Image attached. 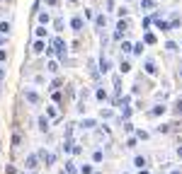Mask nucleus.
Returning <instances> with one entry per match:
<instances>
[{
    "mask_svg": "<svg viewBox=\"0 0 182 174\" xmlns=\"http://www.w3.org/2000/svg\"><path fill=\"white\" fill-rule=\"evenodd\" d=\"M66 172L68 174H78V169H75V165H73L71 160H66Z\"/></svg>",
    "mask_w": 182,
    "mask_h": 174,
    "instance_id": "17",
    "label": "nucleus"
},
{
    "mask_svg": "<svg viewBox=\"0 0 182 174\" xmlns=\"http://www.w3.org/2000/svg\"><path fill=\"white\" fill-rule=\"evenodd\" d=\"M134 165H136L138 169H146V157L143 155H136V157H134Z\"/></svg>",
    "mask_w": 182,
    "mask_h": 174,
    "instance_id": "11",
    "label": "nucleus"
},
{
    "mask_svg": "<svg viewBox=\"0 0 182 174\" xmlns=\"http://www.w3.org/2000/svg\"><path fill=\"white\" fill-rule=\"evenodd\" d=\"M51 22V17H49V12H39V24L44 27V24H49Z\"/></svg>",
    "mask_w": 182,
    "mask_h": 174,
    "instance_id": "14",
    "label": "nucleus"
},
{
    "mask_svg": "<svg viewBox=\"0 0 182 174\" xmlns=\"http://www.w3.org/2000/svg\"><path fill=\"white\" fill-rule=\"evenodd\" d=\"M19 143H22V138H19V133H15V136H12V145L17 147V145H19Z\"/></svg>",
    "mask_w": 182,
    "mask_h": 174,
    "instance_id": "32",
    "label": "nucleus"
},
{
    "mask_svg": "<svg viewBox=\"0 0 182 174\" xmlns=\"http://www.w3.org/2000/svg\"><path fill=\"white\" fill-rule=\"evenodd\" d=\"M36 162H39V155H29L27 160H24V167H27V169H34Z\"/></svg>",
    "mask_w": 182,
    "mask_h": 174,
    "instance_id": "6",
    "label": "nucleus"
},
{
    "mask_svg": "<svg viewBox=\"0 0 182 174\" xmlns=\"http://www.w3.org/2000/svg\"><path fill=\"white\" fill-rule=\"evenodd\" d=\"M54 27H56V32H61V29H63V19L58 17V19H56V22H54Z\"/></svg>",
    "mask_w": 182,
    "mask_h": 174,
    "instance_id": "30",
    "label": "nucleus"
},
{
    "mask_svg": "<svg viewBox=\"0 0 182 174\" xmlns=\"http://www.w3.org/2000/svg\"><path fill=\"white\" fill-rule=\"evenodd\" d=\"M3 77H5V68H0V80H3Z\"/></svg>",
    "mask_w": 182,
    "mask_h": 174,
    "instance_id": "37",
    "label": "nucleus"
},
{
    "mask_svg": "<svg viewBox=\"0 0 182 174\" xmlns=\"http://www.w3.org/2000/svg\"><path fill=\"white\" fill-rule=\"evenodd\" d=\"M153 0H141V7H146V10H153Z\"/></svg>",
    "mask_w": 182,
    "mask_h": 174,
    "instance_id": "23",
    "label": "nucleus"
},
{
    "mask_svg": "<svg viewBox=\"0 0 182 174\" xmlns=\"http://www.w3.org/2000/svg\"><path fill=\"white\" fill-rule=\"evenodd\" d=\"M80 174H95L92 165H83V167H80Z\"/></svg>",
    "mask_w": 182,
    "mask_h": 174,
    "instance_id": "21",
    "label": "nucleus"
},
{
    "mask_svg": "<svg viewBox=\"0 0 182 174\" xmlns=\"http://www.w3.org/2000/svg\"><path fill=\"white\" fill-rule=\"evenodd\" d=\"M54 51H58V58L66 61V44H63V39H61V37L54 39Z\"/></svg>",
    "mask_w": 182,
    "mask_h": 174,
    "instance_id": "1",
    "label": "nucleus"
},
{
    "mask_svg": "<svg viewBox=\"0 0 182 174\" xmlns=\"http://www.w3.org/2000/svg\"><path fill=\"white\" fill-rule=\"evenodd\" d=\"M138 174H151V172H148V169H141V172H138Z\"/></svg>",
    "mask_w": 182,
    "mask_h": 174,
    "instance_id": "39",
    "label": "nucleus"
},
{
    "mask_svg": "<svg viewBox=\"0 0 182 174\" xmlns=\"http://www.w3.org/2000/svg\"><path fill=\"white\" fill-rule=\"evenodd\" d=\"M39 157L44 160V165H46V167H51V165L56 162V155H54V152H46V150H41V152H39Z\"/></svg>",
    "mask_w": 182,
    "mask_h": 174,
    "instance_id": "4",
    "label": "nucleus"
},
{
    "mask_svg": "<svg viewBox=\"0 0 182 174\" xmlns=\"http://www.w3.org/2000/svg\"><path fill=\"white\" fill-rule=\"evenodd\" d=\"M12 32V24L10 22H0V34H10Z\"/></svg>",
    "mask_w": 182,
    "mask_h": 174,
    "instance_id": "15",
    "label": "nucleus"
},
{
    "mask_svg": "<svg viewBox=\"0 0 182 174\" xmlns=\"http://www.w3.org/2000/svg\"><path fill=\"white\" fill-rule=\"evenodd\" d=\"M143 68H146V73H148V75H155V73H158V65H155L153 58H146V61H143Z\"/></svg>",
    "mask_w": 182,
    "mask_h": 174,
    "instance_id": "3",
    "label": "nucleus"
},
{
    "mask_svg": "<svg viewBox=\"0 0 182 174\" xmlns=\"http://www.w3.org/2000/svg\"><path fill=\"white\" fill-rule=\"evenodd\" d=\"M5 61H8V51H5V48H0V63H5Z\"/></svg>",
    "mask_w": 182,
    "mask_h": 174,
    "instance_id": "34",
    "label": "nucleus"
},
{
    "mask_svg": "<svg viewBox=\"0 0 182 174\" xmlns=\"http://www.w3.org/2000/svg\"><path fill=\"white\" fill-rule=\"evenodd\" d=\"M68 2H78V0H68Z\"/></svg>",
    "mask_w": 182,
    "mask_h": 174,
    "instance_id": "43",
    "label": "nucleus"
},
{
    "mask_svg": "<svg viewBox=\"0 0 182 174\" xmlns=\"http://www.w3.org/2000/svg\"><path fill=\"white\" fill-rule=\"evenodd\" d=\"M104 22H107V17H104V15H100V17L95 19V24H97V27H104Z\"/></svg>",
    "mask_w": 182,
    "mask_h": 174,
    "instance_id": "29",
    "label": "nucleus"
},
{
    "mask_svg": "<svg viewBox=\"0 0 182 174\" xmlns=\"http://www.w3.org/2000/svg\"><path fill=\"white\" fill-rule=\"evenodd\" d=\"M160 114H165V107H163V104H158L155 109H151V111H148V116H160Z\"/></svg>",
    "mask_w": 182,
    "mask_h": 174,
    "instance_id": "13",
    "label": "nucleus"
},
{
    "mask_svg": "<svg viewBox=\"0 0 182 174\" xmlns=\"http://www.w3.org/2000/svg\"><path fill=\"white\" fill-rule=\"evenodd\" d=\"M134 53H136V56L143 53V41H141V44H134Z\"/></svg>",
    "mask_w": 182,
    "mask_h": 174,
    "instance_id": "27",
    "label": "nucleus"
},
{
    "mask_svg": "<svg viewBox=\"0 0 182 174\" xmlns=\"http://www.w3.org/2000/svg\"><path fill=\"white\" fill-rule=\"evenodd\" d=\"M56 2H58V0H46V5H56Z\"/></svg>",
    "mask_w": 182,
    "mask_h": 174,
    "instance_id": "36",
    "label": "nucleus"
},
{
    "mask_svg": "<svg viewBox=\"0 0 182 174\" xmlns=\"http://www.w3.org/2000/svg\"><path fill=\"white\" fill-rule=\"evenodd\" d=\"M95 126H97V123H95V119H85V121L80 123L83 131H90V128H95Z\"/></svg>",
    "mask_w": 182,
    "mask_h": 174,
    "instance_id": "9",
    "label": "nucleus"
},
{
    "mask_svg": "<svg viewBox=\"0 0 182 174\" xmlns=\"http://www.w3.org/2000/svg\"><path fill=\"white\" fill-rule=\"evenodd\" d=\"M109 68H112V61L109 58H102L100 61V73H109Z\"/></svg>",
    "mask_w": 182,
    "mask_h": 174,
    "instance_id": "8",
    "label": "nucleus"
},
{
    "mask_svg": "<svg viewBox=\"0 0 182 174\" xmlns=\"http://www.w3.org/2000/svg\"><path fill=\"white\" fill-rule=\"evenodd\" d=\"M165 48H168V51H177V44H175V41H168V44H165Z\"/></svg>",
    "mask_w": 182,
    "mask_h": 174,
    "instance_id": "31",
    "label": "nucleus"
},
{
    "mask_svg": "<svg viewBox=\"0 0 182 174\" xmlns=\"http://www.w3.org/2000/svg\"><path fill=\"white\" fill-rule=\"evenodd\" d=\"M92 160H95V162H102V160H104V152H102V150H95Z\"/></svg>",
    "mask_w": 182,
    "mask_h": 174,
    "instance_id": "22",
    "label": "nucleus"
},
{
    "mask_svg": "<svg viewBox=\"0 0 182 174\" xmlns=\"http://www.w3.org/2000/svg\"><path fill=\"white\" fill-rule=\"evenodd\" d=\"M175 114H182V99L175 102Z\"/></svg>",
    "mask_w": 182,
    "mask_h": 174,
    "instance_id": "33",
    "label": "nucleus"
},
{
    "mask_svg": "<svg viewBox=\"0 0 182 174\" xmlns=\"http://www.w3.org/2000/svg\"><path fill=\"white\" fill-rule=\"evenodd\" d=\"M46 70H49V73H58V63H56V61H49Z\"/></svg>",
    "mask_w": 182,
    "mask_h": 174,
    "instance_id": "18",
    "label": "nucleus"
},
{
    "mask_svg": "<svg viewBox=\"0 0 182 174\" xmlns=\"http://www.w3.org/2000/svg\"><path fill=\"white\" fill-rule=\"evenodd\" d=\"M95 97H97V99H107V92H104V90H97V92H95Z\"/></svg>",
    "mask_w": 182,
    "mask_h": 174,
    "instance_id": "28",
    "label": "nucleus"
},
{
    "mask_svg": "<svg viewBox=\"0 0 182 174\" xmlns=\"http://www.w3.org/2000/svg\"><path fill=\"white\" fill-rule=\"evenodd\" d=\"M39 131H49V116H39Z\"/></svg>",
    "mask_w": 182,
    "mask_h": 174,
    "instance_id": "10",
    "label": "nucleus"
},
{
    "mask_svg": "<svg viewBox=\"0 0 182 174\" xmlns=\"http://www.w3.org/2000/svg\"><path fill=\"white\" fill-rule=\"evenodd\" d=\"M58 174H68V172H66V169H63V172H58Z\"/></svg>",
    "mask_w": 182,
    "mask_h": 174,
    "instance_id": "42",
    "label": "nucleus"
},
{
    "mask_svg": "<svg viewBox=\"0 0 182 174\" xmlns=\"http://www.w3.org/2000/svg\"><path fill=\"white\" fill-rule=\"evenodd\" d=\"M119 70H121V73H129V70H131V63H129V61H121V63H119Z\"/></svg>",
    "mask_w": 182,
    "mask_h": 174,
    "instance_id": "19",
    "label": "nucleus"
},
{
    "mask_svg": "<svg viewBox=\"0 0 182 174\" xmlns=\"http://www.w3.org/2000/svg\"><path fill=\"white\" fill-rule=\"evenodd\" d=\"M126 147H129V150H131V147H136V138H129V140H126Z\"/></svg>",
    "mask_w": 182,
    "mask_h": 174,
    "instance_id": "35",
    "label": "nucleus"
},
{
    "mask_svg": "<svg viewBox=\"0 0 182 174\" xmlns=\"http://www.w3.org/2000/svg\"><path fill=\"white\" fill-rule=\"evenodd\" d=\"M177 155H180V157H182V145H180V147H177Z\"/></svg>",
    "mask_w": 182,
    "mask_h": 174,
    "instance_id": "38",
    "label": "nucleus"
},
{
    "mask_svg": "<svg viewBox=\"0 0 182 174\" xmlns=\"http://www.w3.org/2000/svg\"><path fill=\"white\" fill-rule=\"evenodd\" d=\"M126 29H129V22H126V19H119V22H117V32H114V39H121Z\"/></svg>",
    "mask_w": 182,
    "mask_h": 174,
    "instance_id": "2",
    "label": "nucleus"
},
{
    "mask_svg": "<svg viewBox=\"0 0 182 174\" xmlns=\"http://www.w3.org/2000/svg\"><path fill=\"white\" fill-rule=\"evenodd\" d=\"M143 44H155V34L146 32V34H143Z\"/></svg>",
    "mask_w": 182,
    "mask_h": 174,
    "instance_id": "16",
    "label": "nucleus"
},
{
    "mask_svg": "<svg viewBox=\"0 0 182 174\" xmlns=\"http://www.w3.org/2000/svg\"><path fill=\"white\" fill-rule=\"evenodd\" d=\"M180 77H182V68H180Z\"/></svg>",
    "mask_w": 182,
    "mask_h": 174,
    "instance_id": "44",
    "label": "nucleus"
},
{
    "mask_svg": "<svg viewBox=\"0 0 182 174\" xmlns=\"http://www.w3.org/2000/svg\"><path fill=\"white\" fill-rule=\"evenodd\" d=\"M32 51H34V53H41V51H46V44H44V39H39V41L34 44V48H32Z\"/></svg>",
    "mask_w": 182,
    "mask_h": 174,
    "instance_id": "12",
    "label": "nucleus"
},
{
    "mask_svg": "<svg viewBox=\"0 0 182 174\" xmlns=\"http://www.w3.org/2000/svg\"><path fill=\"white\" fill-rule=\"evenodd\" d=\"M129 51H134V46L129 44V41H124V44H121V53H129Z\"/></svg>",
    "mask_w": 182,
    "mask_h": 174,
    "instance_id": "24",
    "label": "nucleus"
},
{
    "mask_svg": "<svg viewBox=\"0 0 182 174\" xmlns=\"http://www.w3.org/2000/svg\"><path fill=\"white\" fill-rule=\"evenodd\" d=\"M36 37L44 39V37H46V27H41V24H39V27H36Z\"/></svg>",
    "mask_w": 182,
    "mask_h": 174,
    "instance_id": "25",
    "label": "nucleus"
},
{
    "mask_svg": "<svg viewBox=\"0 0 182 174\" xmlns=\"http://www.w3.org/2000/svg\"><path fill=\"white\" fill-rule=\"evenodd\" d=\"M24 97H27L29 104H39V94H36L34 90H27V92H24Z\"/></svg>",
    "mask_w": 182,
    "mask_h": 174,
    "instance_id": "5",
    "label": "nucleus"
},
{
    "mask_svg": "<svg viewBox=\"0 0 182 174\" xmlns=\"http://www.w3.org/2000/svg\"><path fill=\"white\" fill-rule=\"evenodd\" d=\"M151 22H153V17H143V19H141V27L148 29V27H151Z\"/></svg>",
    "mask_w": 182,
    "mask_h": 174,
    "instance_id": "26",
    "label": "nucleus"
},
{
    "mask_svg": "<svg viewBox=\"0 0 182 174\" xmlns=\"http://www.w3.org/2000/svg\"><path fill=\"white\" fill-rule=\"evenodd\" d=\"M170 174H182V172H180V169H175V172H170Z\"/></svg>",
    "mask_w": 182,
    "mask_h": 174,
    "instance_id": "40",
    "label": "nucleus"
},
{
    "mask_svg": "<svg viewBox=\"0 0 182 174\" xmlns=\"http://www.w3.org/2000/svg\"><path fill=\"white\" fill-rule=\"evenodd\" d=\"M71 27L75 29V32H80V29L85 27V22H83V17H73V19H71Z\"/></svg>",
    "mask_w": 182,
    "mask_h": 174,
    "instance_id": "7",
    "label": "nucleus"
},
{
    "mask_svg": "<svg viewBox=\"0 0 182 174\" xmlns=\"http://www.w3.org/2000/svg\"><path fill=\"white\" fill-rule=\"evenodd\" d=\"M3 44H5V39H3V37H0V46H3Z\"/></svg>",
    "mask_w": 182,
    "mask_h": 174,
    "instance_id": "41",
    "label": "nucleus"
},
{
    "mask_svg": "<svg viewBox=\"0 0 182 174\" xmlns=\"http://www.w3.org/2000/svg\"><path fill=\"white\" fill-rule=\"evenodd\" d=\"M46 116H49V119H56V116H58V111H56L54 107H46Z\"/></svg>",
    "mask_w": 182,
    "mask_h": 174,
    "instance_id": "20",
    "label": "nucleus"
}]
</instances>
